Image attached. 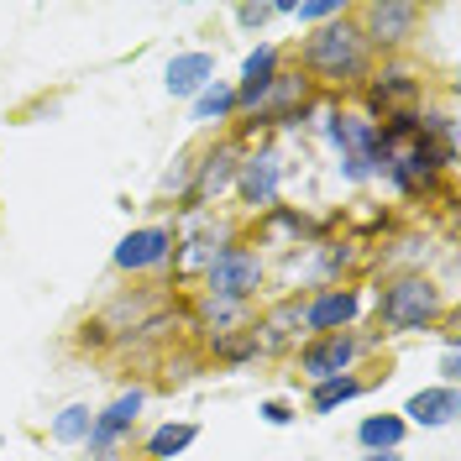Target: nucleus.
Segmentation results:
<instances>
[{"mask_svg": "<svg viewBox=\"0 0 461 461\" xmlns=\"http://www.w3.org/2000/svg\"><path fill=\"white\" fill-rule=\"evenodd\" d=\"M0 451H5V435H0Z\"/></svg>", "mask_w": 461, "mask_h": 461, "instance_id": "30", "label": "nucleus"}, {"mask_svg": "<svg viewBox=\"0 0 461 461\" xmlns=\"http://www.w3.org/2000/svg\"><path fill=\"white\" fill-rule=\"evenodd\" d=\"M173 247H178V236L173 226L163 221H152V226H131L121 241H115V273H126V278H158V273H168L173 267Z\"/></svg>", "mask_w": 461, "mask_h": 461, "instance_id": "11", "label": "nucleus"}, {"mask_svg": "<svg viewBox=\"0 0 461 461\" xmlns=\"http://www.w3.org/2000/svg\"><path fill=\"white\" fill-rule=\"evenodd\" d=\"M241 152H247V147L236 142L230 131H221L215 142H204L200 152H194V184H189V194H184V204H178V210H215V204L236 189Z\"/></svg>", "mask_w": 461, "mask_h": 461, "instance_id": "9", "label": "nucleus"}, {"mask_svg": "<svg viewBox=\"0 0 461 461\" xmlns=\"http://www.w3.org/2000/svg\"><path fill=\"white\" fill-rule=\"evenodd\" d=\"M230 194L247 204L252 215H262V210L278 204V194H284V147L273 142V137L247 142L241 168H236V189H230Z\"/></svg>", "mask_w": 461, "mask_h": 461, "instance_id": "10", "label": "nucleus"}, {"mask_svg": "<svg viewBox=\"0 0 461 461\" xmlns=\"http://www.w3.org/2000/svg\"><path fill=\"white\" fill-rule=\"evenodd\" d=\"M210 357H215L221 367H230V373H241V367H252V362H262V351H258V336H252V325H247V330H236V336H221V341H210Z\"/></svg>", "mask_w": 461, "mask_h": 461, "instance_id": "23", "label": "nucleus"}, {"mask_svg": "<svg viewBox=\"0 0 461 461\" xmlns=\"http://www.w3.org/2000/svg\"><path fill=\"white\" fill-rule=\"evenodd\" d=\"M456 377H461V341L446 346V357H440V383H446V388H456Z\"/></svg>", "mask_w": 461, "mask_h": 461, "instance_id": "28", "label": "nucleus"}, {"mask_svg": "<svg viewBox=\"0 0 461 461\" xmlns=\"http://www.w3.org/2000/svg\"><path fill=\"white\" fill-rule=\"evenodd\" d=\"M189 121H194V126H230V121H236V85H230V79L204 85L200 95L189 100Z\"/></svg>", "mask_w": 461, "mask_h": 461, "instance_id": "20", "label": "nucleus"}, {"mask_svg": "<svg viewBox=\"0 0 461 461\" xmlns=\"http://www.w3.org/2000/svg\"><path fill=\"white\" fill-rule=\"evenodd\" d=\"M373 388V377H362V373H341V377H325V383H310V414H336L341 403L351 399H362Z\"/></svg>", "mask_w": 461, "mask_h": 461, "instance_id": "19", "label": "nucleus"}, {"mask_svg": "<svg viewBox=\"0 0 461 461\" xmlns=\"http://www.w3.org/2000/svg\"><path fill=\"white\" fill-rule=\"evenodd\" d=\"M89 430H95V409H89L85 399L63 403L53 420H48V440H53V446H85Z\"/></svg>", "mask_w": 461, "mask_h": 461, "instance_id": "21", "label": "nucleus"}, {"mask_svg": "<svg viewBox=\"0 0 461 461\" xmlns=\"http://www.w3.org/2000/svg\"><path fill=\"white\" fill-rule=\"evenodd\" d=\"M252 230H258V241H284V247H315V241H325V226L320 221H310L299 204H273V210H262V215H252Z\"/></svg>", "mask_w": 461, "mask_h": 461, "instance_id": "13", "label": "nucleus"}, {"mask_svg": "<svg viewBox=\"0 0 461 461\" xmlns=\"http://www.w3.org/2000/svg\"><path fill=\"white\" fill-rule=\"evenodd\" d=\"M163 85H168L173 100H194L204 85H215V53H204V48L173 53L168 68H163Z\"/></svg>", "mask_w": 461, "mask_h": 461, "instance_id": "17", "label": "nucleus"}, {"mask_svg": "<svg viewBox=\"0 0 461 461\" xmlns=\"http://www.w3.org/2000/svg\"><path fill=\"white\" fill-rule=\"evenodd\" d=\"M346 11H351L346 0H299V5H288V16H294V22H304L310 32L325 27V22H336V16H346Z\"/></svg>", "mask_w": 461, "mask_h": 461, "instance_id": "25", "label": "nucleus"}, {"mask_svg": "<svg viewBox=\"0 0 461 461\" xmlns=\"http://www.w3.org/2000/svg\"><path fill=\"white\" fill-rule=\"evenodd\" d=\"M377 58L367 53L362 32H357V16L346 11L325 27L304 32V42L294 48V68L320 89V95H336V89H362V79L373 74Z\"/></svg>", "mask_w": 461, "mask_h": 461, "instance_id": "1", "label": "nucleus"}, {"mask_svg": "<svg viewBox=\"0 0 461 461\" xmlns=\"http://www.w3.org/2000/svg\"><path fill=\"white\" fill-rule=\"evenodd\" d=\"M377 346H383L377 330H325V336H304V341L294 346V373L304 377V383H325V377L357 373Z\"/></svg>", "mask_w": 461, "mask_h": 461, "instance_id": "3", "label": "nucleus"}, {"mask_svg": "<svg viewBox=\"0 0 461 461\" xmlns=\"http://www.w3.org/2000/svg\"><path fill=\"white\" fill-rule=\"evenodd\" d=\"M456 414H461L456 388L435 383V388H420V393H409V403H403L399 420H403V425H420V430H446Z\"/></svg>", "mask_w": 461, "mask_h": 461, "instance_id": "16", "label": "nucleus"}, {"mask_svg": "<svg viewBox=\"0 0 461 461\" xmlns=\"http://www.w3.org/2000/svg\"><path fill=\"white\" fill-rule=\"evenodd\" d=\"M194 440H200L194 420H163L158 430L142 435V461H173V456H184Z\"/></svg>", "mask_w": 461, "mask_h": 461, "instance_id": "18", "label": "nucleus"}, {"mask_svg": "<svg viewBox=\"0 0 461 461\" xmlns=\"http://www.w3.org/2000/svg\"><path fill=\"white\" fill-rule=\"evenodd\" d=\"M351 16H357V32H362V42H367V53L373 58L403 53V48L420 37V22H425V11H420L414 0H373V5H351Z\"/></svg>", "mask_w": 461, "mask_h": 461, "instance_id": "7", "label": "nucleus"}, {"mask_svg": "<svg viewBox=\"0 0 461 461\" xmlns=\"http://www.w3.org/2000/svg\"><path fill=\"white\" fill-rule=\"evenodd\" d=\"M357 100H362L357 111L373 115V121L414 115V111H425V74L414 63H403V58H383V63H373V74L362 79Z\"/></svg>", "mask_w": 461, "mask_h": 461, "instance_id": "4", "label": "nucleus"}, {"mask_svg": "<svg viewBox=\"0 0 461 461\" xmlns=\"http://www.w3.org/2000/svg\"><path fill=\"white\" fill-rule=\"evenodd\" d=\"M189 325H194V330H204L210 341H221V336H236V330H247V325H252V304L200 294V299H194V310H189Z\"/></svg>", "mask_w": 461, "mask_h": 461, "instance_id": "15", "label": "nucleus"}, {"mask_svg": "<svg viewBox=\"0 0 461 461\" xmlns=\"http://www.w3.org/2000/svg\"><path fill=\"white\" fill-rule=\"evenodd\" d=\"M325 142L336 147V158H341V173L351 184H367L377 178V121L362 111H351V105H325Z\"/></svg>", "mask_w": 461, "mask_h": 461, "instance_id": "5", "label": "nucleus"}, {"mask_svg": "<svg viewBox=\"0 0 461 461\" xmlns=\"http://www.w3.org/2000/svg\"><path fill=\"white\" fill-rule=\"evenodd\" d=\"M252 336H258L262 357H294V346L304 341V325H299V294L273 299L267 310L252 315Z\"/></svg>", "mask_w": 461, "mask_h": 461, "instance_id": "12", "label": "nucleus"}, {"mask_svg": "<svg viewBox=\"0 0 461 461\" xmlns=\"http://www.w3.org/2000/svg\"><path fill=\"white\" fill-rule=\"evenodd\" d=\"M446 315H456L451 310V299H446V288L435 284L425 267H393L373 294V330L388 341V336H425L435 330Z\"/></svg>", "mask_w": 461, "mask_h": 461, "instance_id": "2", "label": "nucleus"}, {"mask_svg": "<svg viewBox=\"0 0 461 461\" xmlns=\"http://www.w3.org/2000/svg\"><path fill=\"white\" fill-rule=\"evenodd\" d=\"M262 284H267V262H262V247L247 241V236L226 241V247L210 258V267H204V294H215V299H241V304H252Z\"/></svg>", "mask_w": 461, "mask_h": 461, "instance_id": "6", "label": "nucleus"}, {"mask_svg": "<svg viewBox=\"0 0 461 461\" xmlns=\"http://www.w3.org/2000/svg\"><path fill=\"white\" fill-rule=\"evenodd\" d=\"M189 184H194V147H184V152L173 158L168 168H163V178H158V200L184 204V194H189Z\"/></svg>", "mask_w": 461, "mask_h": 461, "instance_id": "24", "label": "nucleus"}, {"mask_svg": "<svg viewBox=\"0 0 461 461\" xmlns=\"http://www.w3.org/2000/svg\"><path fill=\"white\" fill-rule=\"evenodd\" d=\"M362 461H403V451H367Z\"/></svg>", "mask_w": 461, "mask_h": 461, "instance_id": "29", "label": "nucleus"}, {"mask_svg": "<svg viewBox=\"0 0 461 461\" xmlns=\"http://www.w3.org/2000/svg\"><path fill=\"white\" fill-rule=\"evenodd\" d=\"M284 74V48L278 42H258L252 53L241 58V79H236V115H247L252 105H258V95L273 79Z\"/></svg>", "mask_w": 461, "mask_h": 461, "instance_id": "14", "label": "nucleus"}, {"mask_svg": "<svg viewBox=\"0 0 461 461\" xmlns=\"http://www.w3.org/2000/svg\"><path fill=\"white\" fill-rule=\"evenodd\" d=\"M367 315V288L357 278L346 284H315L310 294H299V325L304 336H325V330H357Z\"/></svg>", "mask_w": 461, "mask_h": 461, "instance_id": "8", "label": "nucleus"}, {"mask_svg": "<svg viewBox=\"0 0 461 461\" xmlns=\"http://www.w3.org/2000/svg\"><path fill=\"white\" fill-rule=\"evenodd\" d=\"M258 414H262V425H273V430H284V425H294V420H299V409H294L288 399H262Z\"/></svg>", "mask_w": 461, "mask_h": 461, "instance_id": "27", "label": "nucleus"}, {"mask_svg": "<svg viewBox=\"0 0 461 461\" xmlns=\"http://www.w3.org/2000/svg\"><path fill=\"white\" fill-rule=\"evenodd\" d=\"M273 16H288V0H278V5H273V0H262V5H236V11H230V22H236V27H247V32H262Z\"/></svg>", "mask_w": 461, "mask_h": 461, "instance_id": "26", "label": "nucleus"}, {"mask_svg": "<svg viewBox=\"0 0 461 461\" xmlns=\"http://www.w3.org/2000/svg\"><path fill=\"white\" fill-rule=\"evenodd\" d=\"M403 435H409V425L399 414H367L357 425V446L362 451H403Z\"/></svg>", "mask_w": 461, "mask_h": 461, "instance_id": "22", "label": "nucleus"}]
</instances>
